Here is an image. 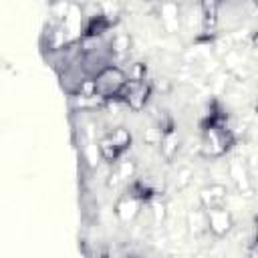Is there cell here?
<instances>
[{"mask_svg":"<svg viewBox=\"0 0 258 258\" xmlns=\"http://www.w3.org/2000/svg\"><path fill=\"white\" fill-rule=\"evenodd\" d=\"M125 87H127V93H125V97H127V103H131L135 109H139L143 103H145V95H147V87H145V83H131V85H127L125 83Z\"/></svg>","mask_w":258,"mask_h":258,"instance_id":"3957f363","label":"cell"},{"mask_svg":"<svg viewBox=\"0 0 258 258\" xmlns=\"http://www.w3.org/2000/svg\"><path fill=\"white\" fill-rule=\"evenodd\" d=\"M129 141H131L129 133H127L125 129H117L115 133H111L109 137H105V139L101 141V151H103V155H105L107 159H115V157L129 145Z\"/></svg>","mask_w":258,"mask_h":258,"instance_id":"7a4b0ae2","label":"cell"},{"mask_svg":"<svg viewBox=\"0 0 258 258\" xmlns=\"http://www.w3.org/2000/svg\"><path fill=\"white\" fill-rule=\"evenodd\" d=\"M125 75L119 71V69H103L97 79H95V93L103 95V97H111V95H117L123 87H125Z\"/></svg>","mask_w":258,"mask_h":258,"instance_id":"6da1fadb","label":"cell"}]
</instances>
